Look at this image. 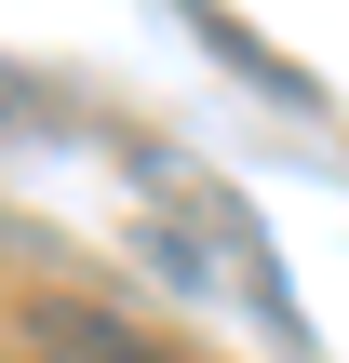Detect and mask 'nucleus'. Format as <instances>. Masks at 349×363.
Listing matches in <instances>:
<instances>
[{
  "label": "nucleus",
  "mask_w": 349,
  "mask_h": 363,
  "mask_svg": "<svg viewBox=\"0 0 349 363\" xmlns=\"http://www.w3.org/2000/svg\"><path fill=\"white\" fill-rule=\"evenodd\" d=\"M54 337H67L81 363H148V337H121V323H81V310H54Z\"/></svg>",
  "instance_id": "obj_1"
},
{
  "label": "nucleus",
  "mask_w": 349,
  "mask_h": 363,
  "mask_svg": "<svg viewBox=\"0 0 349 363\" xmlns=\"http://www.w3.org/2000/svg\"><path fill=\"white\" fill-rule=\"evenodd\" d=\"M188 13H202V0H188Z\"/></svg>",
  "instance_id": "obj_2"
}]
</instances>
